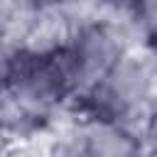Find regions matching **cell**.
Instances as JSON below:
<instances>
[{
  "mask_svg": "<svg viewBox=\"0 0 157 157\" xmlns=\"http://www.w3.org/2000/svg\"><path fill=\"white\" fill-rule=\"evenodd\" d=\"M59 37L2 47L5 137H32L56 113L74 105L76 91L61 59Z\"/></svg>",
  "mask_w": 157,
  "mask_h": 157,
  "instance_id": "obj_1",
  "label": "cell"
},
{
  "mask_svg": "<svg viewBox=\"0 0 157 157\" xmlns=\"http://www.w3.org/2000/svg\"><path fill=\"white\" fill-rule=\"evenodd\" d=\"M135 47H140V34L125 10H93L91 15L69 22L59 37L61 59L76 96Z\"/></svg>",
  "mask_w": 157,
  "mask_h": 157,
  "instance_id": "obj_2",
  "label": "cell"
},
{
  "mask_svg": "<svg viewBox=\"0 0 157 157\" xmlns=\"http://www.w3.org/2000/svg\"><path fill=\"white\" fill-rule=\"evenodd\" d=\"M157 93V61L142 49H130L96 83L81 91L74 110L81 118L130 125L140 130L145 110Z\"/></svg>",
  "mask_w": 157,
  "mask_h": 157,
  "instance_id": "obj_3",
  "label": "cell"
},
{
  "mask_svg": "<svg viewBox=\"0 0 157 157\" xmlns=\"http://www.w3.org/2000/svg\"><path fill=\"white\" fill-rule=\"evenodd\" d=\"M147 145L137 128L76 118L61 145V157H142Z\"/></svg>",
  "mask_w": 157,
  "mask_h": 157,
  "instance_id": "obj_4",
  "label": "cell"
},
{
  "mask_svg": "<svg viewBox=\"0 0 157 157\" xmlns=\"http://www.w3.org/2000/svg\"><path fill=\"white\" fill-rule=\"evenodd\" d=\"M125 15L130 17V22L135 25L140 39L147 29L157 27V0H132L130 7L125 10Z\"/></svg>",
  "mask_w": 157,
  "mask_h": 157,
  "instance_id": "obj_5",
  "label": "cell"
},
{
  "mask_svg": "<svg viewBox=\"0 0 157 157\" xmlns=\"http://www.w3.org/2000/svg\"><path fill=\"white\" fill-rule=\"evenodd\" d=\"M140 135H142L147 150L157 152V93H155V98L150 101V105L145 110V118L140 123Z\"/></svg>",
  "mask_w": 157,
  "mask_h": 157,
  "instance_id": "obj_6",
  "label": "cell"
},
{
  "mask_svg": "<svg viewBox=\"0 0 157 157\" xmlns=\"http://www.w3.org/2000/svg\"><path fill=\"white\" fill-rule=\"evenodd\" d=\"M140 47L157 61V27H152V29H147L145 34H142V39H140Z\"/></svg>",
  "mask_w": 157,
  "mask_h": 157,
  "instance_id": "obj_7",
  "label": "cell"
},
{
  "mask_svg": "<svg viewBox=\"0 0 157 157\" xmlns=\"http://www.w3.org/2000/svg\"><path fill=\"white\" fill-rule=\"evenodd\" d=\"M101 10H118V12H123V10H128L130 7V2L132 0H93Z\"/></svg>",
  "mask_w": 157,
  "mask_h": 157,
  "instance_id": "obj_8",
  "label": "cell"
},
{
  "mask_svg": "<svg viewBox=\"0 0 157 157\" xmlns=\"http://www.w3.org/2000/svg\"><path fill=\"white\" fill-rule=\"evenodd\" d=\"M142 157H157V152H150V150H147V152H145Z\"/></svg>",
  "mask_w": 157,
  "mask_h": 157,
  "instance_id": "obj_9",
  "label": "cell"
},
{
  "mask_svg": "<svg viewBox=\"0 0 157 157\" xmlns=\"http://www.w3.org/2000/svg\"><path fill=\"white\" fill-rule=\"evenodd\" d=\"M7 157H10V155H7Z\"/></svg>",
  "mask_w": 157,
  "mask_h": 157,
  "instance_id": "obj_10",
  "label": "cell"
}]
</instances>
